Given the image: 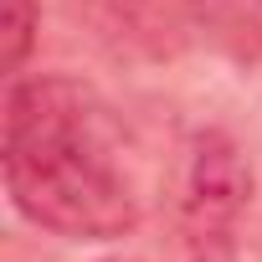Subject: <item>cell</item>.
<instances>
[{
    "label": "cell",
    "mask_w": 262,
    "mask_h": 262,
    "mask_svg": "<svg viewBox=\"0 0 262 262\" xmlns=\"http://www.w3.org/2000/svg\"><path fill=\"white\" fill-rule=\"evenodd\" d=\"M11 206L67 242H113L139 226V190L123 165V123L103 93L67 72L16 77L0 139Z\"/></svg>",
    "instance_id": "6da1fadb"
},
{
    "label": "cell",
    "mask_w": 262,
    "mask_h": 262,
    "mask_svg": "<svg viewBox=\"0 0 262 262\" xmlns=\"http://www.w3.org/2000/svg\"><path fill=\"white\" fill-rule=\"evenodd\" d=\"M36 26H41V0H0V67L16 82L31 47H36Z\"/></svg>",
    "instance_id": "3957f363"
},
{
    "label": "cell",
    "mask_w": 262,
    "mask_h": 262,
    "mask_svg": "<svg viewBox=\"0 0 262 262\" xmlns=\"http://www.w3.org/2000/svg\"><path fill=\"white\" fill-rule=\"evenodd\" d=\"M247 206H252V165L242 144L221 128L190 134L180 155V180H175V221L190 257L195 262L226 257Z\"/></svg>",
    "instance_id": "7a4b0ae2"
}]
</instances>
